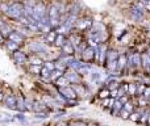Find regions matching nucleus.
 <instances>
[{
    "label": "nucleus",
    "instance_id": "nucleus-1",
    "mask_svg": "<svg viewBox=\"0 0 150 126\" xmlns=\"http://www.w3.org/2000/svg\"><path fill=\"white\" fill-rule=\"evenodd\" d=\"M5 13H7V16H9L12 18H18L20 16L24 15V7L21 4H18V3H15V4L9 5V8H8V11Z\"/></svg>",
    "mask_w": 150,
    "mask_h": 126
},
{
    "label": "nucleus",
    "instance_id": "nucleus-2",
    "mask_svg": "<svg viewBox=\"0 0 150 126\" xmlns=\"http://www.w3.org/2000/svg\"><path fill=\"white\" fill-rule=\"evenodd\" d=\"M59 92L62 93V96L65 99H76V92H75V89H74V87H61V89H59Z\"/></svg>",
    "mask_w": 150,
    "mask_h": 126
},
{
    "label": "nucleus",
    "instance_id": "nucleus-3",
    "mask_svg": "<svg viewBox=\"0 0 150 126\" xmlns=\"http://www.w3.org/2000/svg\"><path fill=\"white\" fill-rule=\"evenodd\" d=\"M49 18H50L53 25H59V11H58L55 7H50Z\"/></svg>",
    "mask_w": 150,
    "mask_h": 126
},
{
    "label": "nucleus",
    "instance_id": "nucleus-4",
    "mask_svg": "<svg viewBox=\"0 0 150 126\" xmlns=\"http://www.w3.org/2000/svg\"><path fill=\"white\" fill-rule=\"evenodd\" d=\"M82 57H83V59H84L86 62L92 61L93 58H95V47H92V46L86 47V49L83 50V53H82Z\"/></svg>",
    "mask_w": 150,
    "mask_h": 126
},
{
    "label": "nucleus",
    "instance_id": "nucleus-5",
    "mask_svg": "<svg viewBox=\"0 0 150 126\" xmlns=\"http://www.w3.org/2000/svg\"><path fill=\"white\" fill-rule=\"evenodd\" d=\"M33 17L37 21H41L45 17V7L42 4H38L34 7V12H33Z\"/></svg>",
    "mask_w": 150,
    "mask_h": 126
},
{
    "label": "nucleus",
    "instance_id": "nucleus-6",
    "mask_svg": "<svg viewBox=\"0 0 150 126\" xmlns=\"http://www.w3.org/2000/svg\"><path fill=\"white\" fill-rule=\"evenodd\" d=\"M65 76L67 77V80L70 83H73V84H78V83L80 82V77H79V75L75 72V70H73V71H67L65 74Z\"/></svg>",
    "mask_w": 150,
    "mask_h": 126
},
{
    "label": "nucleus",
    "instance_id": "nucleus-7",
    "mask_svg": "<svg viewBox=\"0 0 150 126\" xmlns=\"http://www.w3.org/2000/svg\"><path fill=\"white\" fill-rule=\"evenodd\" d=\"M130 11H132L130 13H132V18H133V20H136V21L142 20V17H144V11L141 9V8H138V7H136V5H134V7H133Z\"/></svg>",
    "mask_w": 150,
    "mask_h": 126
},
{
    "label": "nucleus",
    "instance_id": "nucleus-8",
    "mask_svg": "<svg viewBox=\"0 0 150 126\" xmlns=\"http://www.w3.org/2000/svg\"><path fill=\"white\" fill-rule=\"evenodd\" d=\"M29 49L34 53H41V51H45L46 47H45V45L41 44V42H33V44L29 45Z\"/></svg>",
    "mask_w": 150,
    "mask_h": 126
},
{
    "label": "nucleus",
    "instance_id": "nucleus-9",
    "mask_svg": "<svg viewBox=\"0 0 150 126\" xmlns=\"http://www.w3.org/2000/svg\"><path fill=\"white\" fill-rule=\"evenodd\" d=\"M141 57H142V67L145 71L150 72V55L148 53H145V54H141Z\"/></svg>",
    "mask_w": 150,
    "mask_h": 126
},
{
    "label": "nucleus",
    "instance_id": "nucleus-10",
    "mask_svg": "<svg viewBox=\"0 0 150 126\" xmlns=\"http://www.w3.org/2000/svg\"><path fill=\"white\" fill-rule=\"evenodd\" d=\"M117 64H119V70H124L125 67L128 66V57L125 54H120L119 57V61H117Z\"/></svg>",
    "mask_w": 150,
    "mask_h": 126
},
{
    "label": "nucleus",
    "instance_id": "nucleus-11",
    "mask_svg": "<svg viewBox=\"0 0 150 126\" xmlns=\"http://www.w3.org/2000/svg\"><path fill=\"white\" fill-rule=\"evenodd\" d=\"M16 105H17V100L13 96H8L5 99V106L8 109H16Z\"/></svg>",
    "mask_w": 150,
    "mask_h": 126
},
{
    "label": "nucleus",
    "instance_id": "nucleus-12",
    "mask_svg": "<svg viewBox=\"0 0 150 126\" xmlns=\"http://www.w3.org/2000/svg\"><path fill=\"white\" fill-rule=\"evenodd\" d=\"M78 72H80V74H91V71H92V68H91V66L88 63H83L80 64V67L76 70Z\"/></svg>",
    "mask_w": 150,
    "mask_h": 126
},
{
    "label": "nucleus",
    "instance_id": "nucleus-13",
    "mask_svg": "<svg viewBox=\"0 0 150 126\" xmlns=\"http://www.w3.org/2000/svg\"><path fill=\"white\" fill-rule=\"evenodd\" d=\"M62 50H63V53H65V54H73V53H74V45H73V42H66V44L63 45Z\"/></svg>",
    "mask_w": 150,
    "mask_h": 126
},
{
    "label": "nucleus",
    "instance_id": "nucleus-14",
    "mask_svg": "<svg viewBox=\"0 0 150 126\" xmlns=\"http://www.w3.org/2000/svg\"><path fill=\"white\" fill-rule=\"evenodd\" d=\"M133 64H134V67L142 66V57H141V54H138V53L133 54Z\"/></svg>",
    "mask_w": 150,
    "mask_h": 126
},
{
    "label": "nucleus",
    "instance_id": "nucleus-15",
    "mask_svg": "<svg viewBox=\"0 0 150 126\" xmlns=\"http://www.w3.org/2000/svg\"><path fill=\"white\" fill-rule=\"evenodd\" d=\"M13 57H15L17 63H24L26 61V57L24 55V53H21V51H16L15 54H13Z\"/></svg>",
    "mask_w": 150,
    "mask_h": 126
},
{
    "label": "nucleus",
    "instance_id": "nucleus-16",
    "mask_svg": "<svg viewBox=\"0 0 150 126\" xmlns=\"http://www.w3.org/2000/svg\"><path fill=\"white\" fill-rule=\"evenodd\" d=\"M128 95L129 96H137V84H134V83H129V87H128Z\"/></svg>",
    "mask_w": 150,
    "mask_h": 126
},
{
    "label": "nucleus",
    "instance_id": "nucleus-17",
    "mask_svg": "<svg viewBox=\"0 0 150 126\" xmlns=\"http://www.w3.org/2000/svg\"><path fill=\"white\" fill-rule=\"evenodd\" d=\"M16 109H17V111H20V112L26 111V106H25V100H24L23 97L17 99V105H16Z\"/></svg>",
    "mask_w": 150,
    "mask_h": 126
},
{
    "label": "nucleus",
    "instance_id": "nucleus-18",
    "mask_svg": "<svg viewBox=\"0 0 150 126\" xmlns=\"http://www.w3.org/2000/svg\"><path fill=\"white\" fill-rule=\"evenodd\" d=\"M99 97H100L101 100L111 97V89H109V88H105V89H101L100 92H99Z\"/></svg>",
    "mask_w": 150,
    "mask_h": 126
},
{
    "label": "nucleus",
    "instance_id": "nucleus-19",
    "mask_svg": "<svg viewBox=\"0 0 150 126\" xmlns=\"http://www.w3.org/2000/svg\"><path fill=\"white\" fill-rule=\"evenodd\" d=\"M23 38L24 37H21L18 33H11L9 34V39L13 41V42H16V44H20V42L23 41Z\"/></svg>",
    "mask_w": 150,
    "mask_h": 126
},
{
    "label": "nucleus",
    "instance_id": "nucleus-20",
    "mask_svg": "<svg viewBox=\"0 0 150 126\" xmlns=\"http://www.w3.org/2000/svg\"><path fill=\"white\" fill-rule=\"evenodd\" d=\"M69 84H70V82H69V80H67V77H62V76H61L59 77V79H57V85H58V87H67V85Z\"/></svg>",
    "mask_w": 150,
    "mask_h": 126
},
{
    "label": "nucleus",
    "instance_id": "nucleus-21",
    "mask_svg": "<svg viewBox=\"0 0 150 126\" xmlns=\"http://www.w3.org/2000/svg\"><path fill=\"white\" fill-rule=\"evenodd\" d=\"M90 25H91L90 20H80V21H78L76 23V26L79 29H86V28H88Z\"/></svg>",
    "mask_w": 150,
    "mask_h": 126
},
{
    "label": "nucleus",
    "instance_id": "nucleus-22",
    "mask_svg": "<svg viewBox=\"0 0 150 126\" xmlns=\"http://www.w3.org/2000/svg\"><path fill=\"white\" fill-rule=\"evenodd\" d=\"M129 120H130V121H133V122H140V120H141V112H132V113H130Z\"/></svg>",
    "mask_w": 150,
    "mask_h": 126
},
{
    "label": "nucleus",
    "instance_id": "nucleus-23",
    "mask_svg": "<svg viewBox=\"0 0 150 126\" xmlns=\"http://www.w3.org/2000/svg\"><path fill=\"white\" fill-rule=\"evenodd\" d=\"M55 45H57V46H59V47H63V45L66 44V39H65V37L62 36V34H59V36H57V38H55Z\"/></svg>",
    "mask_w": 150,
    "mask_h": 126
},
{
    "label": "nucleus",
    "instance_id": "nucleus-24",
    "mask_svg": "<svg viewBox=\"0 0 150 126\" xmlns=\"http://www.w3.org/2000/svg\"><path fill=\"white\" fill-rule=\"evenodd\" d=\"M107 58V53H105V47L104 46H100V54H99V62L103 63Z\"/></svg>",
    "mask_w": 150,
    "mask_h": 126
},
{
    "label": "nucleus",
    "instance_id": "nucleus-25",
    "mask_svg": "<svg viewBox=\"0 0 150 126\" xmlns=\"http://www.w3.org/2000/svg\"><path fill=\"white\" fill-rule=\"evenodd\" d=\"M61 76H62V71H61V70H53V71L50 72V77H52V80L59 79Z\"/></svg>",
    "mask_w": 150,
    "mask_h": 126
},
{
    "label": "nucleus",
    "instance_id": "nucleus-26",
    "mask_svg": "<svg viewBox=\"0 0 150 126\" xmlns=\"http://www.w3.org/2000/svg\"><path fill=\"white\" fill-rule=\"evenodd\" d=\"M0 33H1L3 36H8V37H9V34H11V28H9V26H7V25H3L1 28H0Z\"/></svg>",
    "mask_w": 150,
    "mask_h": 126
},
{
    "label": "nucleus",
    "instance_id": "nucleus-27",
    "mask_svg": "<svg viewBox=\"0 0 150 126\" xmlns=\"http://www.w3.org/2000/svg\"><path fill=\"white\" fill-rule=\"evenodd\" d=\"M120 117H121L122 120H129V117H130V112H128L127 109L122 108L121 111H120Z\"/></svg>",
    "mask_w": 150,
    "mask_h": 126
},
{
    "label": "nucleus",
    "instance_id": "nucleus-28",
    "mask_svg": "<svg viewBox=\"0 0 150 126\" xmlns=\"http://www.w3.org/2000/svg\"><path fill=\"white\" fill-rule=\"evenodd\" d=\"M74 89H75V92H76V95H80V96H84V88L82 87L80 84H76V85H74Z\"/></svg>",
    "mask_w": 150,
    "mask_h": 126
},
{
    "label": "nucleus",
    "instance_id": "nucleus-29",
    "mask_svg": "<svg viewBox=\"0 0 150 126\" xmlns=\"http://www.w3.org/2000/svg\"><path fill=\"white\" fill-rule=\"evenodd\" d=\"M124 109H127V111L130 112V113H132V112H134V106H133L132 101H128V103H125L124 104Z\"/></svg>",
    "mask_w": 150,
    "mask_h": 126
},
{
    "label": "nucleus",
    "instance_id": "nucleus-30",
    "mask_svg": "<svg viewBox=\"0 0 150 126\" xmlns=\"http://www.w3.org/2000/svg\"><path fill=\"white\" fill-rule=\"evenodd\" d=\"M55 38H57V34H55L54 32H50V33L46 36V41L47 42H54Z\"/></svg>",
    "mask_w": 150,
    "mask_h": 126
},
{
    "label": "nucleus",
    "instance_id": "nucleus-31",
    "mask_svg": "<svg viewBox=\"0 0 150 126\" xmlns=\"http://www.w3.org/2000/svg\"><path fill=\"white\" fill-rule=\"evenodd\" d=\"M145 88H146L145 84H137V96H142Z\"/></svg>",
    "mask_w": 150,
    "mask_h": 126
},
{
    "label": "nucleus",
    "instance_id": "nucleus-32",
    "mask_svg": "<svg viewBox=\"0 0 150 126\" xmlns=\"http://www.w3.org/2000/svg\"><path fill=\"white\" fill-rule=\"evenodd\" d=\"M44 109H45V105H44V104L34 103V105H33V111H34V112H40V111H44Z\"/></svg>",
    "mask_w": 150,
    "mask_h": 126
},
{
    "label": "nucleus",
    "instance_id": "nucleus-33",
    "mask_svg": "<svg viewBox=\"0 0 150 126\" xmlns=\"http://www.w3.org/2000/svg\"><path fill=\"white\" fill-rule=\"evenodd\" d=\"M30 63L32 64H37V66H42V59H40V58H30Z\"/></svg>",
    "mask_w": 150,
    "mask_h": 126
},
{
    "label": "nucleus",
    "instance_id": "nucleus-34",
    "mask_svg": "<svg viewBox=\"0 0 150 126\" xmlns=\"http://www.w3.org/2000/svg\"><path fill=\"white\" fill-rule=\"evenodd\" d=\"M30 70H32V71H33V72H36V74H37V72H41V66H37V64H32V66H30Z\"/></svg>",
    "mask_w": 150,
    "mask_h": 126
},
{
    "label": "nucleus",
    "instance_id": "nucleus-35",
    "mask_svg": "<svg viewBox=\"0 0 150 126\" xmlns=\"http://www.w3.org/2000/svg\"><path fill=\"white\" fill-rule=\"evenodd\" d=\"M8 49H9V50H16V49H17V44H16V42H13V41H9V42H8Z\"/></svg>",
    "mask_w": 150,
    "mask_h": 126
},
{
    "label": "nucleus",
    "instance_id": "nucleus-36",
    "mask_svg": "<svg viewBox=\"0 0 150 126\" xmlns=\"http://www.w3.org/2000/svg\"><path fill=\"white\" fill-rule=\"evenodd\" d=\"M144 97H146V99H149L150 97V87H146L145 88V91H144Z\"/></svg>",
    "mask_w": 150,
    "mask_h": 126
},
{
    "label": "nucleus",
    "instance_id": "nucleus-37",
    "mask_svg": "<svg viewBox=\"0 0 150 126\" xmlns=\"http://www.w3.org/2000/svg\"><path fill=\"white\" fill-rule=\"evenodd\" d=\"M45 67H46L47 70H50V71H53V70H54V64L50 63V62H46V63H45Z\"/></svg>",
    "mask_w": 150,
    "mask_h": 126
},
{
    "label": "nucleus",
    "instance_id": "nucleus-38",
    "mask_svg": "<svg viewBox=\"0 0 150 126\" xmlns=\"http://www.w3.org/2000/svg\"><path fill=\"white\" fill-rule=\"evenodd\" d=\"M128 96H129V95H128ZM128 96H127V95L121 96V97H119V100H120V101H121V103H122V104L128 103V101H129V100H128Z\"/></svg>",
    "mask_w": 150,
    "mask_h": 126
},
{
    "label": "nucleus",
    "instance_id": "nucleus-39",
    "mask_svg": "<svg viewBox=\"0 0 150 126\" xmlns=\"http://www.w3.org/2000/svg\"><path fill=\"white\" fill-rule=\"evenodd\" d=\"M36 117L37 118H46V113H44V112H42V113H40V112H37L36 113Z\"/></svg>",
    "mask_w": 150,
    "mask_h": 126
},
{
    "label": "nucleus",
    "instance_id": "nucleus-40",
    "mask_svg": "<svg viewBox=\"0 0 150 126\" xmlns=\"http://www.w3.org/2000/svg\"><path fill=\"white\" fill-rule=\"evenodd\" d=\"M49 71H50V70H47L46 67H44V68L41 70V74H42V76H47V75H49Z\"/></svg>",
    "mask_w": 150,
    "mask_h": 126
},
{
    "label": "nucleus",
    "instance_id": "nucleus-41",
    "mask_svg": "<svg viewBox=\"0 0 150 126\" xmlns=\"http://www.w3.org/2000/svg\"><path fill=\"white\" fill-rule=\"evenodd\" d=\"M16 120H18L20 122H25V118H24V114H17V116H16Z\"/></svg>",
    "mask_w": 150,
    "mask_h": 126
},
{
    "label": "nucleus",
    "instance_id": "nucleus-42",
    "mask_svg": "<svg viewBox=\"0 0 150 126\" xmlns=\"http://www.w3.org/2000/svg\"><path fill=\"white\" fill-rule=\"evenodd\" d=\"M71 126H87V125H86L84 122H82V121H76V122H74Z\"/></svg>",
    "mask_w": 150,
    "mask_h": 126
},
{
    "label": "nucleus",
    "instance_id": "nucleus-43",
    "mask_svg": "<svg viewBox=\"0 0 150 126\" xmlns=\"http://www.w3.org/2000/svg\"><path fill=\"white\" fill-rule=\"evenodd\" d=\"M144 4H145V9L148 11V12H150V0H148V1H145Z\"/></svg>",
    "mask_w": 150,
    "mask_h": 126
},
{
    "label": "nucleus",
    "instance_id": "nucleus-44",
    "mask_svg": "<svg viewBox=\"0 0 150 126\" xmlns=\"http://www.w3.org/2000/svg\"><path fill=\"white\" fill-rule=\"evenodd\" d=\"M8 8H9V7H8V5H5V4H1V5H0V9H1L3 12H7Z\"/></svg>",
    "mask_w": 150,
    "mask_h": 126
},
{
    "label": "nucleus",
    "instance_id": "nucleus-45",
    "mask_svg": "<svg viewBox=\"0 0 150 126\" xmlns=\"http://www.w3.org/2000/svg\"><path fill=\"white\" fill-rule=\"evenodd\" d=\"M146 126H150V111H149V117H148V124H146Z\"/></svg>",
    "mask_w": 150,
    "mask_h": 126
},
{
    "label": "nucleus",
    "instance_id": "nucleus-46",
    "mask_svg": "<svg viewBox=\"0 0 150 126\" xmlns=\"http://www.w3.org/2000/svg\"><path fill=\"white\" fill-rule=\"evenodd\" d=\"M0 42H3V34L0 33Z\"/></svg>",
    "mask_w": 150,
    "mask_h": 126
},
{
    "label": "nucleus",
    "instance_id": "nucleus-47",
    "mask_svg": "<svg viewBox=\"0 0 150 126\" xmlns=\"http://www.w3.org/2000/svg\"><path fill=\"white\" fill-rule=\"evenodd\" d=\"M3 25H4V24H3V23H1V18H0V28H1V26H3Z\"/></svg>",
    "mask_w": 150,
    "mask_h": 126
},
{
    "label": "nucleus",
    "instance_id": "nucleus-48",
    "mask_svg": "<svg viewBox=\"0 0 150 126\" xmlns=\"http://www.w3.org/2000/svg\"><path fill=\"white\" fill-rule=\"evenodd\" d=\"M3 100V95H1V92H0V101Z\"/></svg>",
    "mask_w": 150,
    "mask_h": 126
},
{
    "label": "nucleus",
    "instance_id": "nucleus-49",
    "mask_svg": "<svg viewBox=\"0 0 150 126\" xmlns=\"http://www.w3.org/2000/svg\"><path fill=\"white\" fill-rule=\"evenodd\" d=\"M87 126H96V125H95V124H88Z\"/></svg>",
    "mask_w": 150,
    "mask_h": 126
},
{
    "label": "nucleus",
    "instance_id": "nucleus-50",
    "mask_svg": "<svg viewBox=\"0 0 150 126\" xmlns=\"http://www.w3.org/2000/svg\"><path fill=\"white\" fill-rule=\"evenodd\" d=\"M148 101H149V105H150V97H149V99H148Z\"/></svg>",
    "mask_w": 150,
    "mask_h": 126
},
{
    "label": "nucleus",
    "instance_id": "nucleus-51",
    "mask_svg": "<svg viewBox=\"0 0 150 126\" xmlns=\"http://www.w3.org/2000/svg\"><path fill=\"white\" fill-rule=\"evenodd\" d=\"M127 1H133V0H127Z\"/></svg>",
    "mask_w": 150,
    "mask_h": 126
},
{
    "label": "nucleus",
    "instance_id": "nucleus-52",
    "mask_svg": "<svg viewBox=\"0 0 150 126\" xmlns=\"http://www.w3.org/2000/svg\"><path fill=\"white\" fill-rule=\"evenodd\" d=\"M148 54H149V55H150V50H149V53H148Z\"/></svg>",
    "mask_w": 150,
    "mask_h": 126
},
{
    "label": "nucleus",
    "instance_id": "nucleus-53",
    "mask_svg": "<svg viewBox=\"0 0 150 126\" xmlns=\"http://www.w3.org/2000/svg\"><path fill=\"white\" fill-rule=\"evenodd\" d=\"M100 126H105V125H100Z\"/></svg>",
    "mask_w": 150,
    "mask_h": 126
}]
</instances>
